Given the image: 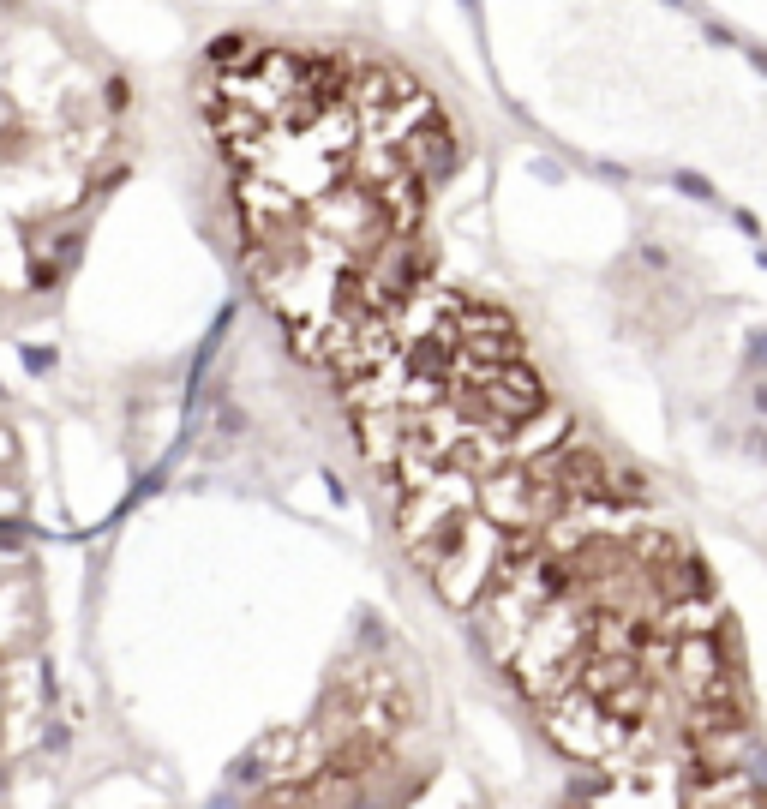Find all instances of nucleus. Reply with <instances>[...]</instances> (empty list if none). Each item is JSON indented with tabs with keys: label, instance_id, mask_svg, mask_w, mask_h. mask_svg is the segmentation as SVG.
<instances>
[{
	"label": "nucleus",
	"instance_id": "1",
	"mask_svg": "<svg viewBox=\"0 0 767 809\" xmlns=\"http://www.w3.org/2000/svg\"><path fill=\"white\" fill-rule=\"evenodd\" d=\"M246 264L306 360L348 378L426 288L420 216L450 132L366 54L234 48L210 84Z\"/></svg>",
	"mask_w": 767,
	"mask_h": 809
}]
</instances>
